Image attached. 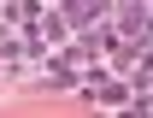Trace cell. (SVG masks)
<instances>
[{"label":"cell","instance_id":"obj_1","mask_svg":"<svg viewBox=\"0 0 153 118\" xmlns=\"http://www.w3.org/2000/svg\"><path fill=\"white\" fill-rule=\"evenodd\" d=\"M100 6H106V0H65V24H88Z\"/></svg>","mask_w":153,"mask_h":118}]
</instances>
